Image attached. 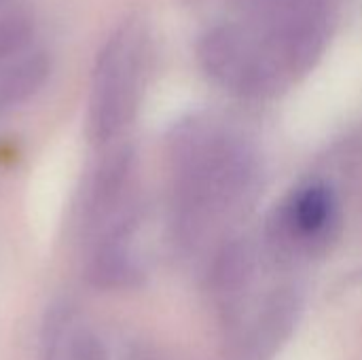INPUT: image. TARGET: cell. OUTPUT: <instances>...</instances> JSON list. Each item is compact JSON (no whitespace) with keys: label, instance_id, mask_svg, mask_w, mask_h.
<instances>
[{"label":"cell","instance_id":"6da1fadb","mask_svg":"<svg viewBox=\"0 0 362 360\" xmlns=\"http://www.w3.org/2000/svg\"><path fill=\"white\" fill-rule=\"evenodd\" d=\"M148 59V28L140 17L123 19L98 53L89 93V136L108 140L134 112Z\"/></svg>","mask_w":362,"mask_h":360},{"label":"cell","instance_id":"7a4b0ae2","mask_svg":"<svg viewBox=\"0 0 362 360\" xmlns=\"http://www.w3.org/2000/svg\"><path fill=\"white\" fill-rule=\"evenodd\" d=\"M51 74V57L45 51H23L0 64V110L32 98Z\"/></svg>","mask_w":362,"mask_h":360},{"label":"cell","instance_id":"3957f363","mask_svg":"<svg viewBox=\"0 0 362 360\" xmlns=\"http://www.w3.org/2000/svg\"><path fill=\"white\" fill-rule=\"evenodd\" d=\"M34 36V19L28 13L13 11L0 15V64L21 55Z\"/></svg>","mask_w":362,"mask_h":360},{"label":"cell","instance_id":"277c9868","mask_svg":"<svg viewBox=\"0 0 362 360\" xmlns=\"http://www.w3.org/2000/svg\"><path fill=\"white\" fill-rule=\"evenodd\" d=\"M331 206H333V199H331L329 189L310 187L297 202V208H295L297 225L305 231L320 229L331 214Z\"/></svg>","mask_w":362,"mask_h":360},{"label":"cell","instance_id":"5b68a950","mask_svg":"<svg viewBox=\"0 0 362 360\" xmlns=\"http://www.w3.org/2000/svg\"><path fill=\"white\" fill-rule=\"evenodd\" d=\"M76 360H100V346L91 339L78 342V354Z\"/></svg>","mask_w":362,"mask_h":360},{"label":"cell","instance_id":"8992f818","mask_svg":"<svg viewBox=\"0 0 362 360\" xmlns=\"http://www.w3.org/2000/svg\"><path fill=\"white\" fill-rule=\"evenodd\" d=\"M8 4H11V0H0V15L4 13V8H6Z\"/></svg>","mask_w":362,"mask_h":360}]
</instances>
